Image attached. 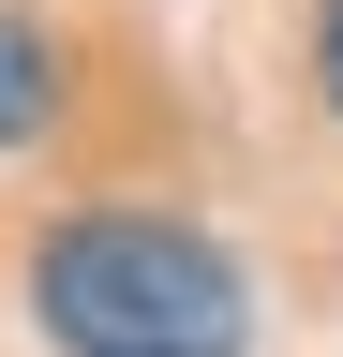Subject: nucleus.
I'll use <instances>...</instances> for the list:
<instances>
[{"label": "nucleus", "instance_id": "f257e3e1", "mask_svg": "<svg viewBox=\"0 0 343 357\" xmlns=\"http://www.w3.org/2000/svg\"><path fill=\"white\" fill-rule=\"evenodd\" d=\"M30 312H45L60 357H239L254 298L239 268L164 208H75L30 253Z\"/></svg>", "mask_w": 343, "mask_h": 357}, {"label": "nucleus", "instance_id": "f03ea898", "mask_svg": "<svg viewBox=\"0 0 343 357\" xmlns=\"http://www.w3.org/2000/svg\"><path fill=\"white\" fill-rule=\"evenodd\" d=\"M45 119H60V45L30 30V15H0V149L45 134Z\"/></svg>", "mask_w": 343, "mask_h": 357}, {"label": "nucleus", "instance_id": "7ed1b4c3", "mask_svg": "<svg viewBox=\"0 0 343 357\" xmlns=\"http://www.w3.org/2000/svg\"><path fill=\"white\" fill-rule=\"evenodd\" d=\"M314 75H328V105H343V0L314 15Z\"/></svg>", "mask_w": 343, "mask_h": 357}]
</instances>
